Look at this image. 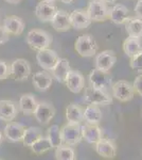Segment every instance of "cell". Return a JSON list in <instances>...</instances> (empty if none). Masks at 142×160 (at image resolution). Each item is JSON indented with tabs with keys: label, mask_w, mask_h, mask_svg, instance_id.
Returning a JSON list of instances; mask_svg holds the SVG:
<instances>
[{
	"label": "cell",
	"mask_w": 142,
	"mask_h": 160,
	"mask_svg": "<svg viewBox=\"0 0 142 160\" xmlns=\"http://www.w3.org/2000/svg\"><path fill=\"white\" fill-rule=\"evenodd\" d=\"M25 40L31 48L37 51L49 48V46L52 43V37L47 31L40 29H33L29 31Z\"/></svg>",
	"instance_id": "cell-1"
},
{
	"label": "cell",
	"mask_w": 142,
	"mask_h": 160,
	"mask_svg": "<svg viewBox=\"0 0 142 160\" xmlns=\"http://www.w3.org/2000/svg\"><path fill=\"white\" fill-rule=\"evenodd\" d=\"M74 48L80 56L89 58V57L95 56L98 51V44L92 35L84 34L77 38L74 44Z\"/></svg>",
	"instance_id": "cell-2"
},
{
	"label": "cell",
	"mask_w": 142,
	"mask_h": 160,
	"mask_svg": "<svg viewBox=\"0 0 142 160\" xmlns=\"http://www.w3.org/2000/svg\"><path fill=\"white\" fill-rule=\"evenodd\" d=\"M84 99L87 104L91 105H109L112 102V98L105 90H101L94 88L91 86L87 87L85 89V94H84Z\"/></svg>",
	"instance_id": "cell-3"
},
{
	"label": "cell",
	"mask_w": 142,
	"mask_h": 160,
	"mask_svg": "<svg viewBox=\"0 0 142 160\" xmlns=\"http://www.w3.org/2000/svg\"><path fill=\"white\" fill-rule=\"evenodd\" d=\"M61 133L63 143H65L66 145L74 146L82 140V125L68 123L63 128H61Z\"/></svg>",
	"instance_id": "cell-4"
},
{
	"label": "cell",
	"mask_w": 142,
	"mask_h": 160,
	"mask_svg": "<svg viewBox=\"0 0 142 160\" xmlns=\"http://www.w3.org/2000/svg\"><path fill=\"white\" fill-rule=\"evenodd\" d=\"M109 11L107 3L103 0H91L87 8V14L91 22H103L109 17Z\"/></svg>",
	"instance_id": "cell-5"
},
{
	"label": "cell",
	"mask_w": 142,
	"mask_h": 160,
	"mask_svg": "<svg viewBox=\"0 0 142 160\" xmlns=\"http://www.w3.org/2000/svg\"><path fill=\"white\" fill-rule=\"evenodd\" d=\"M112 96L117 98L119 102H126L134 98V94H135L134 86L125 80H120L113 83L112 86Z\"/></svg>",
	"instance_id": "cell-6"
},
{
	"label": "cell",
	"mask_w": 142,
	"mask_h": 160,
	"mask_svg": "<svg viewBox=\"0 0 142 160\" xmlns=\"http://www.w3.org/2000/svg\"><path fill=\"white\" fill-rule=\"evenodd\" d=\"M31 74L30 63L25 59H16L10 65V76L16 81H24Z\"/></svg>",
	"instance_id": "cell-7"
},
{
	"label": "cell",
	"mask_w": 142,
	"mask_h": 160,
	"mask_svg": "<svg viewBox=\"0 0 142 160\" xmlns=\"http://www.w3.org/2000/svg\"><path fill=\"white\" fill-rule=\"evenodd\" d=\"M88 79L90 86L97 88V89L106 90L112 87V76L108 72L94 68L90 72Z\"/></svg>",
	"instance_id": "cell-8"
},
{
	"label": "cell",
	"mask_w": 142,
	"mask_h": 160,
	"mask_svg": "<svg viewBox=\"0 0 142 160\" xmlns=\"http://www.w3.org/2000/svg\"><path fill=\"white\" fill-rule=\"evenodd\" d=\"M33 114L38 123H40L42 125H47L55 115V108L53 107L52 104L48 102H37L36 109Z\"/></svg>",
	"instance_id": "cell-9"
},
{
	"label": "cell",
	"mask_w": 142,
	"mask_h": 160,
	"mask_svg": "<svg viewBox=\"0 0 142 160\" xmlns=\"http://www.w3.org/2000/svg\"><path fill=\"white\" fill-rule=\"evenodd\" d=\"M58 58L59 57L56 53V51L49 49V48L38 50V52L36 53V61H37L38 65L45 71H51L56 64Z\"/></svg>",
	"instance_id": "cell-10"
},
{
	"label": "cell",
	"mask_w": 142,
	"mask_h": 160,
	"mask_svg": "<svg viewBox=\"0 0 142 160\" xmlns=\"http://www.w3.org/2000/svg\"><path fill=\"white\" fill-rule=\"evenodd\" d=\"M56 11H57V8L55 7L54 3L42 0V1L37 3L34 13H35V16L40 22H51V19H52V17L54 16Z\"/></svg>",
	"instance_id": "cell-11"
},
{
	"label": "cell",
	"mask_w": 142,
	"mask_h": 160,
	"mask_svg": "<svg viewBox=\"0 0 142 160\" xmlns=\"http://www.w3.org/2000/svg\"><path fill=\"white\" fill-rule=\"evenodd\" d=\"M117 62V57L112 50L101 51L95 56V68L109 72Z\"/></svg>",
	"instance_id": "cell-12"
},
{
	"label": "cell",
	"mask_w": 142,
	"mask_h": 160,
	"mask_svg": "<svg viewBox=\"0 0 142 160\" xmlns=\"http://www.w3.org/2000/svg\"><path fill=\"white\" fill-rule=\"evenodd\" d=\"M50 22L53 29L58 31V32H64V31H67L71 28L70 15L65 10H57Z\"/></svg>",
	"instance_id": "cell-13"
},
{
	"label": "cell",
	"mask_w": 142,
	"mask_h": 160,
	"mask_svg": "<svg viewBox=\"0 0 142 160\" xmlns=\"http://www.w3.org/2000/svg\"><path fill=\"white\" fill-rule=\"evenodd\" d=\"M65 83L69 91L74 93V94H77V93L82 92L84 90V87H85L84 76L80 73L79 71L71 69L70 73L67 76Z\"/></svg>",
	"instance_id": "cell-14"
},
{
	"label": "cell",
	"mask_w": 142,
	"mask_h": 160,
	"mask_svg": "<svg viewBox=\"0 0 142 160\" xmlns=\"http://www.w3.org/2000/svg\"><path fill=\"white\" fill-rule=\"evenodd\" d=\"M70 71L71 68L70 64H69V61L64 58H58L56 64L51 69V73H52L53 78L56 79V81L61 82V83H65L67 76L70 73Z\"/></svg>",
	"instance_id": "cell-15"
},
{
	"label": "cell",
	"mask_w": 142,
	"mask_h": 160,
	"mask_svg": "<svg viewBox=\"0 0 142 160\" xmlns=\"http://www.w3.org/2000/svg\"><path fill=\"white\" fill-rule=\"evenodd\" d=\"M4 136L7 139H9L12 142H21L24 138L25 127L20 123L15 122H7V124L4 127Z\"/></svg>",
	"instance_id": "cell-16"
},
{
	"label": "cell",
	"mask_w": 142,
	"mask_h": 160,
	"mask_svg": "<svg viewBox=\"0 0 142 160\" xmlns=\"http://www.w3.org/2000/svg\"><path fill=\"white\" fill-rule=\"evenodd\" d=\"M69 15H70L71 27L76 30L86 29L91 24V19L89 18L87 12L83 10H74Z\"/></svg>",
	"instance_id": "cell-17"
},
{
	"label": "cell",
	"mask_w": 142,
	"mask_h": 160,
	"mask_svg": "<svg viewBox=\"0 0 142 160\" xmlns=\"http://www.w3.org/2000/svg\"><path fill=\"white\" fill-rule=\"evenodd\" d=\"M82 139L90 144H95L100 139H102V130L98 124L86 123L82 125Z\"/></svg>",
	"instance_id": "cell-18"
},
{
	"label": "cell",
	"mask_w": 142,
	"mask_h": 160,
	"mask_svg": "<svg viewBox=\"0 0 142 160\" xmlns=\"http://www.w3.org/2000/svg\"><path fill=\"white\" fill-rule=\"evenodd\" d=\"M18 109L14 102L9 99L0 100V121L12 122L17 115Z\"/></svg>",
	"instance_id": "cell-19"
},
{
	"label": "cell",
	"mask_w": 142,
	"mask_h": 160,
	"mask_svg": "<svg viewBox=\"0 0 142 160\" xmlns=\"http://www.w3.org/2000/svg\"><path fill=\"white\" fill-rule=\"evenodd\" d=\"M3 28L9 34L20 35L25 30V22L20 17L15 15L7 16L3 22Z\"/></svg>",
	"instance_id": "cell-20"
},
{
	"label": "cell",
	"mask_w": 142,
	"mask_h": 160,
	"mask_svg": "<svg viewBox=\"0 0 142 160\" xmlns=\"http://www.w3.org/2000/svg\"><path fill=\"white\" fill-rule=\"evenodd\" d=\"M95 152L99 156L103 158H115L117 155V148L116 145L112 141L107 140V139H100L99 141L95 143Z\"/></svg>",
	"instance_id": "cell-21"
},
{
	"label": "cell",
	"mask_w": 142,
	"mask_h": 160,
	"mask_svg": "<svg viewBox=\"0 0 142 160\" xmlns=\"http://www.w3.org/2000/svg\"><path fill=\"white\" fill-rule=\"evenodd\" d=\"M109 18L116 25H123L130 18V11L123 4H116L109 11Z\"/></svg>",
	"instance_id": "cell-22"
},
{
	"label": "cell",
	"mask_w": 142,
	"mask_h": 160,
	"mask_svg": "<svg viewBox=\"0 0 142 160\" xmlns=\"http://www.w3.org/2000/svg\"><path fill=\"white\" fill-rule=\"evenodd\" d=\"M36 106H37V100L34 97L33 94H22L19 98L18 102V107L19 110L24 113L25 115H31L34 113L36 109Z\"/></svg>",
	"instance_id": "cell-23"
},
{
	"label": "cell",
	"mask_w": 142,
	"mask_h": 160,
	"mask_svg": "<svg viewBox=\"0 0 142 160\" xmlns=\"http://www.w3.org/2000/svg\"><path fill=\"white\" fill-rule=\"evenodd\" d=\"M32 82L38 91L45 92L52 86V77L47 72H37L33 75Z\"/></svg>",
	"instance_id": "cell-24"
},
{
	"label": "cell",
	"mask_w": 142,
	"mask_h": 160,
	"mask_svg": "<svg viewBox=\"0 0 142 160\" xmlns=\"http://www.w3.org/2000/svg\"><path fill=\"white\" fill-rule=\"evenodd\" d=\"M123 51L127 57H131L138 55L139 52L142 51V43L140 38H133L128 37L125 38L123 42Z\"/></svg>",
	"instance_id": "cell-25"
},
{
	"label": "cell",
	"mask_w": 142,
	"mask_h": 160,
	"mask_svg": "<svg viewBox=\"0 0 142 160\" xmlns=\"http://www.w3.org/2000/svg\"><path fill=\"white\" fill-rule=\"evenodd\" d=\"M66 118L68 123L81 124L84 121V110L76 104H70L66 108Z\"/></svg>",
	"instance_id": "cell-26"
},
{
	"label": "cell",
	"mask_w": 142,
	"mask_h": 160,
	"mask_svg": "<svg viewBox=\"0 0 142 160\" xmlns=\"http://www.w3.org/2000/svg\"><path fill=\"white\" fill-rule=\"evenodd\" d=\"M102 120V112L98 105L89 104L84 110V121L89 124H99Z\"/></svg>",
	"instance_id": "cell-27"
},
{
	"label": "cell",
	"mask_w": 142,
	"mask_h": 160,
	"mask_svg": "<svg viewBox=\"0 0 142 160\" xmlns=\"http://www.w3.org/2000/svg\"><path fill=\"white\" fill-rule=\"evenodd\" d=\"M125 30L128 37L141 38L142 37V19L135 17V18H128L125 22Z\"/></svg>",
	"instance_id": "cell-28"
},
{
	"label": "cell",
	"mask_w": 142,
	"mask_h": 160,
	"mask_svg": "<svg viewBox=\"0 0 142 160\" xmlns=\"http://www.w3.org/2000/svg\"><path fill=\"white\" fill-rule=\"evenodd\" d=\"M40 137H43V132H42V130H40V128L32 126V127L25 128V135H24V138H22L21 142L25 146L31 148V145H32L35 141H37Z\"/></svg>",
	"instance_id": "cell-29"
},
{
	"label": "cell",
	"mask_w": 142,
	"mask_h": 160,
	"mask_svg": "<svg viewBox=\"0 0 142 160\" xmlns=\"http://www.w3.org/2000/svg\"><path fill=\"white\" fill-rule=\"evenodd\" d=\"M47 138L50 141L52 148H58L59 145L63 144V139H62V133H61V128L58 125H52L51 127H49L48 132H47Z\"/></svg>",
	"instance_id": "cell-30"
},
{
	"label": "cell",
	"mask_w": 142,
	"mask_h": 160,
	"mask_svg": "<svg viewBox=\"0 0 142 160\" xmlns=\"http://www.w3.org/2000/svg\"><path fill=\"white\" fill-rule=\"evenodd\" d=\"M31 149L33 153L37 155H43L47 153L48 151L52 149V145H51L50 141L47 137H40L37 141H35L34 143L31 145Z\"/></svg>",
	"instance_id": "cell-31"
},
{
	"label": "cell",
	"mask_w": 142,
	"mask_h": 160,
	"mask_svg": "<svg viewBox=\"0 0 142 160\" xmlns=\"http://www.w3.org/2000/svg\"><path fill=\"white\" fill-rule=\"evenodd\" d=\"M55 158L58 160H74L76 153L74 149L70 148V145H59L55 148Z\"/></svg>",
	"instance_id": "cell-32"
},
{
	"label": "cell",
	"mask_w": 142,
	"mask_h": 160,
	"mask_svg": "<svg viewBox=\"0 0 142 160\" xmlns=\"http://www.w3.org/2000/svg\"><path fill=\"white\" fill-rule=\"evenodd\" d=\"M130 65L134 71L138 72V73H142V51L139 52L138 55L131 57Z\"/></svg>",
	"instance_id": "cell-33"
},
{
	"label": "cell",
	"mask_w": 142,
	"mask_h": 160,
	"mask_svg": "<svg viewBox=\"0 0 142 160\" xmlns=\"http://www.w3.org/2000/svg\"><path fill=\"white\" fill-rule=\"evenodd\" d=\"M10 76V66L6 61L0 60V81L6 80Z\"/></svg>",
	"instance_id": "cell-34"
},
{
	"label": "cell",
	"mask_w": 142,
	"mask_h": 160,
	"mask_svg": "<svg viewBox=\"0 0 142 160\" xmlns=\"http://www.w3.org/2000/svg\"><path fill=\"white\" fill-rule=\"evenodd\" d=\"M133 86H134L135 91L138 93L139 95H141V96H142V75H139V76L136 77Z\"/></svg>",
	"instance_id": "cell-35"
},
{
	"label": "cell",
	"mask_w": 142,
	"mask_h": 160,
	"mask_svg": "<svg viewBox=\"0 0 142 160\" xmlns=\"http://www.w3.org/2000/svg\"><path fill=\"white\" fill-rule=\"evenodd\" d=\"M9 38H10V34L6 31L3 26H0V45L7 43L9 41Z\"/></svg>",
	"instance_id": "cell-36"
},
{
	"label": "cell",
	"mask_w": 142,
	"mask_h": 160,
	"mask_svg": "<svg viewBox=\"0 0 142 160\" xmlns=\"http://www.w3.org/2000/svg\"><path fill=\"white\" fill-rule=\"evenodd\" d=\"M135 13H136V17L142 19V0H139L137 2L136 7H135Z\"/></svg>",
	"instance_id": "cell-37"
},
{
	"label": "cell",
	"mask_w": 142,
	"mask_h": 160,
	"mask_svg": "<svg viewBox=\"0 0 142 160\" xmlns=\"http://www.w3.org/2000/svg\"><path fill=\"white\" fill-rule=\"evenodd\" d=\"M6 2H7V3H11V4H17L19 3L21 0H4Z\"/></svg>",
	"instance_id": "cell-38"
},
{
	"label": "cell",
	"mask_w": 142,
	"mask_h": 160,
	"mask_svg": "<svg viewBox=\"0 0 142 160\" xmlns=\"http://www.w3.org/2000/svg\"><path fill=\"white\" fill-rule=\"evenodd\" d=\"M59 1H62L63 3L68 4V3H71V2H72V1H74V0H59Z\"/></svg>",
	"instance_id": "cell-39"
},
{
	"label": "cell",
	"mask_w": 142,
	"mask_h": 160,
	"mask_svg": "<svg viewBox=\"0 0 142 160\" xmlns=\"http://www.w3.org/2000/svg\"><path fill=\"white\" fill-rule=\"evenodd\" d=\"M103 1H105L106 3H112V2L117 1V0H103Z\"/></svg>",
	"instance_id": "cell-40"
},
{
	"label": "cell",
	"mask_w": 142,
	"mask_h": 160,
	"mask_svg": "<svg viewBox=\"0 0 142 160\" xmlns=\"http://www.w3.org/2000/svg\"><path fill=\"white\" fill-rule=\"evenodd\" d=\"M44 1H47V2H52V3H54V2H55L56 0H44Z\"/></svg>",
	"instance_id": "cell-41"
},
{
	"label": "cell",
	"mask_w": 142,
	"mask_h": 160,
	"mask_svg": "<svg viewBox=\"0 0 142 160\" xmlns=\"http://www.w3.org/2000/svg\"><path fill=\"white\" fill-rule=\"evenodd\" d=\"M1 141H2V133L0 132V143H1Z\"/></svg>",
	"instance_id": "cell-42"
}]
</instances>
